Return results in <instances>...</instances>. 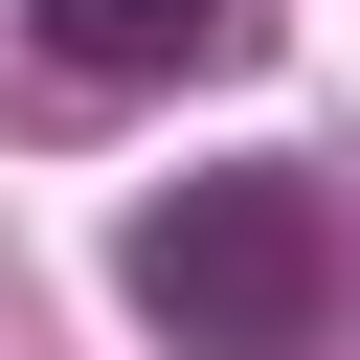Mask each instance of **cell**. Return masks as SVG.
I'll list each match as a JSON object with an SVG mask.
<instances>
[{"mask_svg":"<svg viewBox=\"0 0 360 360\" xmlns=\"http://www.w3.org/2000/svg\"><path fill=\"white\" fill-rule=\"evenodd\" d=\"M22 22H45V68H90V90H180V68L248 45V0H22Z\"/></svg>","mask_w":360,"mask_h":360,"instance_id":"obj_2","label":"cell"},{"mask_svg":"<svg viewBox=\"0 0 360 360\" xmlns=\"http://www.w3.org/2000/svg\"><path fill=\"white\" fill-rule=\"evenodd\" d=\"M135 315L180 338V360H315L338 338V202L292 180V158H225V180H180V202H135Z\"/></svg>","mask_w":360,"mask_h":360,"instance_id":"obj_1","label":"cell"}]
</instances>
